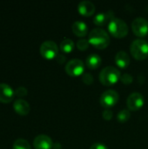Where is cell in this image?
I'll list each match as a JSON object with an SVG mask.
<instances>
[{
    "label": "cell",
    "mask_w": 148,
    "mask_h": 149,
    "mask_svg": "<svg viewBox=\"0 0 148 149\" xmlns=\"http://www.w3.org/2000/svg\"><path fill=\"white\" fill-rule=\"evenodd\" d=\"M89 43L97 49H106L110 44V37L107 32L100 28L92 30L88 35Z\"/></svg>",
    "instance_id": "1"
},
{
    "label": "cell",
    "mask_w": 148,
    "mask_h": 149,
    "mask_svg": "<svg viewBox=\"0 0 148 149\" xmlns=\"http://www.w3.org/2000/svg\"><path fill=\"white\" fill-rule=\"evenodd\" d=\"M121 78L120 72L113 66H106L99 73V80L102 85L110 86L115 85Z\"/></svg>",
    "instance_id": "2"
},
{
    "label": "cell",
    "mask_w": 148,
    "mask_h": 149,
    "mask_svg": "<svg viewBox=\"0 0 148 149\" xmlns=\"http://www.w3.org/2000/svg\"><path fill=\"white\" fill-rule=\"evenodd\" d=\"M130 51L135 59L144 60L148 57V43L144 39H136L132 43Z\"/></svg>",
    "instance_id": "3"
},
{
    "label": "cell",
    "mask_w": 148,
    "mask_h": 149,
    "mask_svg": "<svg viewBox=\"0 0 148 149\" xmlns=\"http://www.w3.org/2000/svg\"><path fill=\"white\" fill-rule=\"evenodd\" d=\"M110 33L117 38H125L128 34V26L126 23L120 18H113L108 24Z\"/></svg>",
    "instance_id": "4"
},
{
    "label": "cell",
    "mask_w": 148,
    "mask_h": 149,
    "mask_svg": "<svg viewBox=\"0 0 148 149\" xmlns=\"http://www.w3.org/2000/svg\"><path fill=\"white\" fill-rule=\"evenodd\" d=\"M40 54L46 59H52L58 55V47L54 41L46 40L40 46Z\"/></svg>",
    "instance_id": "5"
},
{
    "label": "cell",
    "mask_w": 148,
    "mask_h": 149,
    "mask_svg": "<svg viewBox=\"0 0 148 149\" xmlns=\"http://www.w3.org/2000/svg\"><path fill=\"white\" fill-rule=\"evenodd\" d=\"M85 64L81 59L74 58L65 65V72L71 77H78L84 74Z\"/></svg>",
    "instance_id": "6"
},
{
    "label": "cell",
    "mask_w": 148,
    "mask_h": 149,
    "mask_svg": "<svg viewBox=\"0 0 148 149\" xmlns=\"http://www.w3.org/2000/svg\"><path fill=\"white\" fill-rule=\"evenodd\" d=\"M120 99L119 93L114 90H107L104 92L99 99L100 105L105 108H110L114 107Z\"/></svg>",
    "instance_id": "7"
},
{
    "label": "cell",
    "mask_w": 148,
    "mask_h": 149,
    "mask_svg": "<svg viewBox=\"0 0 148 149\" xmlns=\"http://www.w3.org/2000/svg\"><path fill=\"white\" fill-rule=\"evenodd\" d=\"M132 30L135 36L143 38L148 34V21L144 17H137L132 23Z\"/></svg>",
    "instance_id": "8"
},
{
    "label": "cell",
    "mask_w": 148,
    "mask_h": 149,
    "mask_svg": "<svg viewBox=\"0 0 148 149\" xmlns=\"http://www.w3.org/2000/svg\"><path fill=\"white\" fill-rule=\"evenodd\" d=\"M145 103L144 97L140 93H131L127 100H126V105L129 110L131 111H138L140 110Z\"/></svg>",
    "instance_id": "9"
},
{
    "label": "cell",
    "mask_w": 148,
    "mask_h": 149,
    "mask_svg": "<svg viewBox=\"0 0 148 149\" xmlns=\"http://www.w3.org/2000/svg\"><path fill=\"white\" fill-rule=\"evenodd\" d=\"M15 96V91L5 83H0V102L8 104L12 101Z\"/></svg>",
    "instance_id": "10"
},
{
    "label": "cell",
    "mask_w": 148,
    "mask_h": 149,
    "mask_svg": "<svg viewBox=\"0 0 148 149\" xmlns=\"http://www.w3.org/2000/svg\"><path fill=\"white\" fill-rule=\"evenodd\" d=\"M33 147L35 149H51L53 148V142L49 136L40 134L34 139Z\"/></svg>",
    "instance_id": "11"
},
{
    "label": "cell",
    "mask_w": 148,
    "mask_h": 149,
    "mask_svg": "<svg viewBox=\"0 0 148 149\" xmlns=\"http://www.w3.org/2000/svg\"><path fill=\"white\" fill-rule=\"evenodd\" d=\"M95 5L93 3L90 1H82L79 3L78 5V10L79 12L84 16V17H91L94 14L95 12Z\"/></svg>",
    "instance_id": "12"
},
{
    "label": "cell",
    "mask_w": 148,
    "mask_h": 149,
    "mask_svg": "<svg viewBox=\"0 0 148 149\" xmlns=\"http://www.w3.org/2000/svg\"><path fill=\"white\" fill-rule=\"evenodd\" d=\"M13 108L15 110V112L19 114V115H27L30 113L31 107L29 103L23 100V99H17L14 101L13 103Z\"/></svg>",
    "instance_id": "13"
},
{
    "label": "cell",
    "mask_w": 148,
    "mask_h": 149,
    "mask_svg": "<svg viewBox=\"0 0 148 149\" xmlns=\"http://www.w3.org/2000/svg\"><path fill=\"white\" fill-rule=\"evenodd\" d=\"M113 18H115L113 17V12L112 11H108L106 13H104V12H100L99 14H97L94 18H93V23L96 24V25H99V26H103L105 24H107V22H111Z\"/></svg>",
    "instance_id": "14"
},
{
    "label": "cell",
    "mask_w": 148,
    "mask_h": 149,
    "mask_svg": "<svg viewBox=\"0 0 148 149\" xmlns=\"http://www.w3.org/2000/svg\"><path fill=\"white\" fill-rule=\"evenodd\" d=\"M115 63L121 69H125V68L128 67V65H130L129 55L124 51H120V52H117V54L115 56Z\"/></svg>",
    "instance_id": "15"
},
{
    "label": "cell",
    "mask_w": 148,
    "mask_h": 149,
    "mask_svg": "<svg viewBox=\"0 0 148 149\" xmlns=\"http://www.w3.org/2000/svg\"><path fill=\"white\" fill-rule=\"evenodd\" d=\"M72 31L73 33L77 36V37H85L87 34L88 31V28L85 23L82 22V21H76L72 24Z\"/></svg>",
    "instance_id": "16"
},
{
    "label": "cell",
    "mask_w": 148,
    "mask_h": 149,
    "mask_svg": "<svg viewBox=\"0 0 148 149\" xmlns=\"http://www.w3.org/2000/svg\"><path fill=\"white\" fill-rule=\"evenodd\" d=\"M102 63V59L98 54H90L85 59V65L89 69L95 70L98 69Z\"/></svg>",
    "instance_id": "17"
},
{
    "label": "cell",
    "mask_w": 148,
    "mask_h": 149,
    "mask_svg": "<svg viewBox=\"0 0 148 149\" xmlns=\"http://www.w3.org/2000/svg\"><path fill=\"white\" fill-rule=\"evenodd\" d=\"M74 43L70 38H65L60 44V50L65 53H70L74 49Z\"/></svg>",
    "instance_id": "18"
},
{
    "label": "cell",
    "mask_w": 148,
    "mask_h": 149,
    "mask_svg": "<svg viewBox=\"0 0 148 149\" xmlns=\"http://www.w3.org/2000/svg\"><path fill=\"white\" fill-rule=\"evenodd\" d=\"M12 149H31L29 142L24 139H17L13 143Z\"/></svg>",
    "instance_id": "19"
},
{
    "label": "cell",
    "mask_w": 148,
    "mask_h": 149,
    "mask_svg": "<svg viewBox=\"0 0 148 149\" xmlns=\"http://www.w3.org/2000/svg\"><path fill=\"white\" fill-rule=\"evenodd\" d=\"M130 117H131V113H130L129 110L123 109L120 112H119V113L117 115V120H118V121L124 123V122H126L127 120H129Z\"/></svg>",
    "instance_id": "20"
},
{
    "label": "cell",
    "mask_w": 148,
    "mask_h": 149,
    "mask_svg": "<svg viewBox=\"0 0 148 149\" xmlns=\"http://www.w3.org/2000/svg\"><path fill=\"white\" fill-rule=\"evenodd\" d=\"M90 45V43L87 39L85 38H82V39H79L77 43V47L79 51H85L88 49Z\"/></svg>",
    "instance_id": "21"
},
{
    "label": "cell",
    "mask_w": 148,
    "mask_h": 149,
    "mask_svg": "<svg viewBox=\"0 0 148 149\" xmlns=\"http://www.w3.org/2000/svg\"><path fill=\"white\" fill-rule=\"evenodd\" d=\"M82 81L85 84V85H92L94 81L93 79V76L91 73L85 72L82 75Z\"/></svg>",
    "instance_id": "22"
},
{
    "label": "cell",
    "mask_w": 148,
    "mask_h": 149,
    "mask_svg": "<svg viewBox=\"0 0 148 149\" xmlns=\"http://www.w3.org/2000/svg\"><path fill=\"white\" fill-rule=\"evenodd\" d=\"M120 80L121 82L124 84V85H130L133 81V78L131 74L129 73H125L121 76L120 78Z\"/></svg>",
    "instance_id": "23"
},
{
    "label": "cell",
    "mask_w": 148,
    "mask_h": 149,
    "mask_svg": "<svg viewBox=\"0 0 148 149\" xmlns=\"http://www.w3.org/2000/svg\"><path fill=\"white\" fill-rule=\"evenodd\" d=\"M28 93L27 92V89L25 87H23V86H20V87H17L16 90H15V96L18 97V98H23L24 96H26Z\"/></svg>",
    "instance_id": "24"
},
{
    "label": "cell",
    "mask_w": 148,
    "mask_h": 149,
    "mask_svg": "<svg viewBox=\"0 0 148 149\" xmlns=\"http://www.w3.org/2000/svg\"><path fill=\"white\" fill-rule=\"evenodd\" d=\"M103 118L104 120H110L113 119V113L110 110V109H106L104 112H103Z\"/></svg>",
    "instance_id": "25"
},
{
    "label": "cell",
    "mask_w": 148,
    "mask_h": 149,
    "mask_svg": "<svg viewBox=\"0 0 148 149\" xmlns=\"http://www.w3.org/2000/svg\"><path fill=\"white\" fill-rule=\"evenodd\" d=\"M90 149H108V148H107V147H106V145H104V144H102V143H99V142H97V143L92 144V145L91 146Z\"/></svg>",
    "instance_id": "26"
},
{
    "label": "cell",
    "mask_w": 148,
    "mask_h": 149,
    "mask_svg": "<svg viewBox=\"0 0 148 149\" xmlns=\"http://www.w3.org/2000/svg\"><path fill=\"white\" fill-rule=\"evenodd\" d=\"M57 61L59 63V64H62L65 61V58L63 56V55H58L57 56Z\"/></svg>",
    "instance_id": "27"
},
{
    "label": "cell",
    "mask_w": 148,
    "mask_h": 149,
    "mask_svg": "<svg viewBox=\"0 0 148 149\" xmlns=\"http://www.w3.org/2000/svg\"><path fill=\"white\" fill-rule=\"evenodd\" d=\"M53 149H61V145L59 143H55L53 144Z\"/></svg>",
    "instance_id": "28"
}]
</instances>
